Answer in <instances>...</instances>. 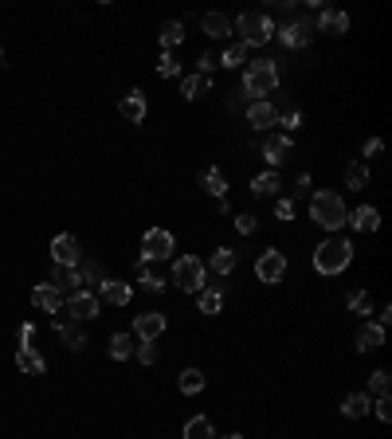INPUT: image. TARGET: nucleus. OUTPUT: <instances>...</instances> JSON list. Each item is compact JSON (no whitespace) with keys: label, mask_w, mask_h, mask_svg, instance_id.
Listing matches in <instances>:
<instances>
[{"label":"nucleus","mask_w":392,"mask_h":439,"mask_svg":"<svg viewBox=\"0 0 392 439\" xmlns=\"http://www.w3.org/2000/svg\"><path fill=\"white\" fill-rule=\"evenodd\" d=\"M98 295H91V290H75L71 298H63V310L71 314L75 321H91V318H98Z\"/></svg>","instance_id":"obj_7"},{"label":"nucleus","mask_w":392,"mask_h":439,"mask_svg":"<svg viewBox=\"0 0 392 439\" xmlns=\"http://www.w3.org/2000/svg\"><path fill=\"white\" fill-rule=\"evenodd\" d=\"M275 212H279V219H294V200H279Z\"/></svg>","instance_id":"obj_46"},{"label":"nucleus","mask_w":392,"mask_h":439,"mask_svg":"<svg viewBox=\"0 0 392 439\" xmlns=\"http://www.w3.org/2000/svg\"><path fill=\"white\" fill-rule=\"evenodd\" d=\"M208 91H212V79H208V75L180 79V94H185V98H200V94H208Z\"/></svg>","instance_id":"obj_25"},{"label":"nucleus","mask_w":392,"mask_h":439,"mask_svg":"<svg viewBox=\"0 0 392 439\" xmlns=\"http://www.w3.org/2000/svg\"><path fill=\"white\" fill-rule=\"evenodd\" d=\"M369 408H373V400H369L365 392H353V397H345L341 412L350 416V420H361V416H369Z\"/></svg>","instance_id":"obj_27"},{"label":"nucleus","mask_w":392,"mask_h":439,"mask_svg":"<svg viewBox=\"0 0 392 439\" xmlns=\"http://www.w3.org/2000/svg\"><path fill=\"white\" fill-rule=\"evenodd\" d=\"M255 275H259V283H282V275H287V255L282 251H263L255 259Z\"/></svg>","instance_id":"obj_8"},{"label":"nucleus","mask_w":392,"mask_h":439,"mask_svg":"<svg viewBox=\"0 0 392 439\" xmlns=\"http://www.w3.org/2000/svg\"><path fill=\"white\" fill-rule=\"evenodd\" d=\"M16 338H20V346H32V338H35V321H24V326L16 329Z\"/></svg>","instance_id":"obj_44"},{"label":"nucleus","mask_w":392,"mask_h":439,"mask_svg":"<svg viewBox=\"0 0 392 439\" xmlns=\"http://www.w3.org/2000/svg\"><path fill=\"white\" fill-rule=\"evenodd\" d=\"M275 126H282V134H294V130H299L302 126V114H299V110H282V114H279V118H275Z\"/></svg>","instance_id":"obj_38"},{"label":"nucleus","mask_w":392,"mask_h":439,"mask_svg":"<svg viewBox=\"0 0 392 439\" xmlns=\"http://www.w3.org/2000/svg\"><path fill=\"white\" fill-rule=\"evenodd\" d=\"M200 188H208L212 196H220V200H224V196H228V177H224L220 169H204V173H200Z\"/></svg>","instance_id":"obj_24"},{"label":"nucleus","mask_w":392,"mask_h":439,"mask_svg":"<svg viewBox=\"0 0 392 439\" xmlns=\"http://www.w3.org/2000/svg\"><path fill=\"white\" fill-rule=\"evenodd\" d=\"M373 408H376V416H381L384 423L392 420V400H388V397H384V400H373Z\"/></svg>","instance_id":"obj_45"},{"label":"nucleus","mask_w":392,"mask_h":439,"mask_svg":"<svg viewBox=\"0 0 392 439\" xmlns=\"http://www.w3.org/2000/svg\"><path fill=\"white\" fill-rule=\"evenodd\" d=\"M310 219H314L318 228L338 236V232L345 228V219H350V208H345V200H341L338 193H314V200H310Z\"/></svg>","instance_id":"obj_2"},{"label":"nucleus","mask_w":392,"mask_h":439,"mask_svg":"<svg viewBox=\"0 0 392 439\" xmlns=\"http://www.w3.org/2000/svg\"><path fill=\"white\" fill-rule=\"evenodd\" d=\"M0 59H4V51H0Z\"/></svg>","instance_id":"obj_50"},{"label":"nucleus","mask_w":392,"mask_h":439,"mask_svg":"<svg viewBox=\"0 0 392 439\" xmlns=\"http://www.w3.org/2000/svg\"><path fill=\"white\" fill-rule=\"evenodd\" d=\"M52 259H55V267H79V263H83L79 239L75 236H55L52 239Z\"/></svg>","instance_id":"obj_9"},{"label":"nucleus","mask_w":392,"mask_h":439,"mask_svg":"<svg viewBox=\"0 0 392 439\" xmlns=\"http://www.w3.org/2000/svg\"><path fill=\"white\" fill-rule=\"evenodd\" d=\"M345 188H353V193H361V188H369V165H350L345 169Z\"/></svg>","instance_id":"obj_30"},{"label":"nucleus","mask_w":392,"mask_h":439,"mask_svg":"<svg viewBox=\"0 0 392 439\" xmlns=\"http://www.w3.org/2000/svg\"><path fill=\"white\" fill-rule=\"evenodd\" d=\"M173 232H165V228H154V232H145V239H142V259L137 263H157V259H169L173 255Z\"/></svg>","instance_id":"obj_6"},{"label":"nucleus","mask_w":392,"mask_h":439,"mask_svg":"<svg viewBox=\"0 0 392 439\" xmlns=\"http://www.w3.org/2000/svg\"><path fill=\"white\" fill-rule=\"evenodd\" d=\"M381 346H384V326L365 321V326L357 329V353H376Z\"/></svg>","instance_id":"obj_16"},{"label":"nucleus","mask_w":392,"mask_h":439,"mask_svg":"<svg viewBox=\"0 0 392 439\" xmlns=\"http://www.w3.org/2000/svg\"><path fill=\"white\" fill-rule=\"evenodd\" d=\"M216 63H220V67H239V63H248V47H243V43H231Z\"/></svg>","instance_id":"obj_36"},{"label":"nucleus","mask_w":392,"mask_h":439,"mask_svg":"<svg viewBox=\"0 0 392 439\" xmlns=\"http://www.w3.org/2000/svg\"><path fill=\"white\" fill-rule=\"evenodd\" d=\"M161 333H165V314L161 310H145V314H137V318H134V338L157 341Z\"/></svg>","instance_id":"obj_10"},{"label":"nucleus","mask_w":392,"mask_h":439,"mask_svg":"<svg viewBox=\"0 0 392 439\" xmlns=\"http://www.w3.org/2000/svg\"><path fill=\"white\" fill-rule=\"evenodd\" d=\"M279 91V67H275V59H255L243 67V86H239V94H248L251 102H263L267 94Z\"/></svg>","instance_id":"obj_1"},{"label":"nucleus","mask_w":392,"mask_h":439,"mask_svg":"<svg viewBox=\"0 0 392 439\" xmlns=\"http://www.w3.org/2000/svg\"><path fill=\"white\" fill-rule=\"evenodd\" d=\"M177 384H180V397H196V392H204V372H200V369H185Z\"/></svg>","instance_id":"obj_26"},{"label":"nucleus","mask_w":392,"mask_h":439,"mask_svg":"<svg viewBox=\"0 0 392 439\" xmlns=\"http://www.w3.org/2000/svg\"><path fill=\"white\" fill-rule=\"evenodd\" d=\"M32 306H40V310H47V314H59L63 310V295L52 287V283H40V287L32 290Z\"/></svg>","instance_id":"obj_15"},{"label":"nucleus","mask_w":392,"mask_h":439,"mask_svg":"<svg viewBox=\"0 0 392 439\" xmlns=\"http://www.w3.org/2000/svg\"><path fill=\"white\" fill-rule=\"evenodd\" d=\"M16 365H20V372H28V377H43V372H47V361H43V353L35 346H20Z\"/></svg>","instance_id":"obj_13"},{"label":"nucleus","mask_w":392,"mask_h":439,"mask_svg":"<svg viewBox=\"0 0 392 439\" xmlns=\"http://www.w3.org/2000/svg\"><path fill=\"white\" fill-rule=\"evenodd\" d=\"M306 188H310V177H306V173H302V177L294 181V193H299V196H306Z\"/></svg>","instance_id":"obj_48"},{"label":"nucleus","mask_w":392,"mask_h":439,"mask_svg":"<svg viewBox=\"0 0 392 439\" xmlns=\"http://www.w3.org/2000/svg\"><path fill=\"white\" fill-rule=\"evenodd\" d=\"M236 28H239V43H243V47H263L275 35L271 16H263V12H243V16L236 20Z\"/></svg>","instance_id":"obj_4"},{"label":"nucleus","mask_w":392,"mask_h":439,"mask_svg":"<svg viewBox=\"0 0 392 439\" xmlns=\"http://www.w3.org/2000/svg\"><path fill=\"white\" fill-rule=\"evenodd\" d=\"M118 114L126 122H145V91H129L126 98H122Z\"/></svg>","instance_id":"obj_19"},{"label":"nucleus","mask_w":392,"mask_h":439,"mask_svg":"<svg viewBox=\"0 0 392 439\" xmlns=\"http://www.w3.org/2000/svg\"><path fill=\"white\" fill-rule=\"evenodd\" d=\"M345 224H350V228H357V232H376V228H381V212L369 208V204H361V208L350 212V219H345Z\"/></svg>","instance_id":"obj_17"},{"label":"nucleus","mask_w":392,"mask_h":439,"mask_svg":"<svg viewBox=\"0 0 392 439\" xmlns=\"http://www.w3.org/2000/svg\"><path fill=\"white\" fill-rule=\"evenodd\" d=\"M157 75H161V79L180 75V63H177V55H173V51H165L161 59H157Z\"/></svg>","instance_id":"obj_39"},{"label":"nucleus","mask_w":392,"mask_h":439,"mask_svg":"<svg viewBox=\"0 0 392 439\" xmlns=\"http://www.w3.org/2000/svg\"><path fill=\"white\" fill-rule=\"evenodd\" d=\"M204 35H208V40H224V35H231V20L224 16V12H208V16H204Z\"/></svg>","instance_id":"obj_23"},{"label":"nucleus","mask_w":392,"mask_h":439,"mask_svg":"<svg viewBox=\"0 0 392 439\" xmlns=\"http://www.w3.org/2000/svg\"><path fill=\"white\" fill-rule=\"evenodd\" d=\"M212 55H200V59H196V67H200V71H196V75H208V79H212Z\"/></svg>","instance_id":"obj_47"},{"label":"nucleus","mask_w":392,"mask_h":439,"mask_svg":"<svg viewBox=\"0 0 392 439\" xmlns=\"http://www.w3.org/2000/svg\"><path fill=\"white\" fill-rule=\"evenodd\" d=\"M185 439H220V435H216L208 416H192V420L185 423Z\"/></svg>","instance_id":"obj_22"},{"label":"nucleus","mask_w":392,"mask_h":439,"mask_svg":"<svg viewBox=\"0 0 392 439\" xmlns=\"http://www.w3.org/2000/svg\"><path fill=\"white\" fill-rule=\"evenodd\" d=\"M275 35H279L287 47H306L310 43V24L306 20H287L282 28H275Z\"/></svg>","instance_id":"obj_12"},{"label":"nucleus","mask_w":392,"mask_h":439,"mask_svg":"<svg viewBox=\"0 0 392 439\" xmlns=\"http://www.w3.org/2000/svg\"><path fill=\"white\" fill-rule=\"evenodd\" d=\"M350 263H353V244L345 236H330L325 244H318V251H314L318 275H341Z\"/></svg>","instance_id":"obj_3"},{"label":"nucleus","mask_w":392,"mask_h":439,"mask_svg":"<svg viewBox=\"0 0 392 439\" xmlns=\"http://www.w3.org/2000/svg\"><path fill=\"white\" fill-rule=\"evenodd\" d=\"M388 389H392L388 372H384V369H376L373 377H369V392H365V397H369V400H384V397H388Z\"/></svg>","instance_id":"obj_29"},{"label":"nucleus","mask_w":392,"mask_h":439,"mask_svg":"<svg viewBox=\"0 0 392 439\" xmlns=\"http://www.w3.org/2000/svg\"><path fill=\"white\" fill-rule=\"evenodd\" d=\"M142 287H145V290H154V295H161V290L169 287V283H165L161 275H142Z\"/></svg>","instance_id":"obj_42"},{"label":"nucleus","mask_w":392,"mask_h":439,"mask_svg":"<svg viewBox=\"0 0 392 439\" xmlns=\"http://www.w3.org/2000/svg\"><path fill=\"white\" fill-rule=\"evenodd\" d=\"M157 40H161V47H165V51L180 47V43H185V24H180V20H165L161 32H157Z\"/></svg>","instance_id":"obj_21"},{"label":"nucleus","mask_w":392,"mask_h":439,"mask_svg":"<svg viewBox=\"0 0 392 439\" xmlns=\"http://www.w3.org/2000/svg\"><path fill=\"white\" fill-rule=\"evenodd\" d=\"M236 270V251L231 247H216L212 251V275H231Z\"/></svg>","instance_id":"obj_28"},{"label":"nucleus","mask_w":392,"mask_h":439,"mask_svg":"<svg viewBox=\"0 0 392 439\" xmlns=\"http://www.w3.org/2000/svg\"><path fill=\"white\" fill-rule=\"evenodd\" d=\"M350 310L361 314V318L373 314V298H369V290H353V295H350Z\"/></svg>","instance_id":"obj_37"},{"label":"nucleus","mask_w":392,"mask_h":439,"mask_svg":"<svg viewBox=\"0 0 392 439\" xmlns=\"http://www.w3.org/2000/svg\"><path fill=\"white\" fill-rule=\"evenodd\" d=\"M294 149V142H290L287 134H271L263 142V161H271V165H279V161H287V153Z\"/></svg>","instance_id":"obj_18"},{"label":"nucleus","mask_w":392,"mask_h":439,"mask_svg":"<svg viewBox=\"0 0 392 439\" xmlns=\"http://www.w3.org/2000/svg\"><path fill=\"white\" fill-rule=\"evenodd\" d=\"M318 32L345 35V32H350V16H345V12H338V8H322V12H318Z\"/></svg>","instance_id":"obj_14"},{"label":"nucleus","mask_w":392,"mask_h":439,"mask_svg":"<svg viewBox=\"0 0 392 439\" xmlns=\"http://www.w3.org/2000/svg\"><path fill=\"white\" fill-rule=\"evenodd\" d=\"M204 275H208V263L196 259V255H180V259L173 263V283H177L180 290H188V295H200V290H204Z\"/></svg>","instance_id":"obj_5"},{"label":"nucleus","mask_w":392,"mask_h":439,"mask_svg":"<svg viewBox=\"0 0 392 439\" xmlns=\"http://www.w3.org/2000/svg\"><path fill=\"white\" fill-rule=\"evenodd\" d=\"M255 228H259V219L251 216V212H239V216H236V232H239V236H251Z\"/></svg>","instance_id":"obj_40"},{"label":"nucleus","mask_w":392,"mask_h":439,"mask_svg":"<svg viewBox=\"0 0 392 439\" xmlns=\"http://www.w3.org/2000/svg\"><path fill=\"white\" fill-rule=\"evenodd\" d=\"M129 353H134V333H114L110 338V357L114 361H126Z\"/></svg>","instance_id":"obj_32"},{"label":"nucleus","mask_w":392,"mask_h":439,"mask_svg":"<svg viewBox=\"0 0 392 439\" xmlns=\"http://www.w3.org/2000/svg\"><path fill=\"white\" fill-rule=\"evenodd\" d=\"M361 153H365V157H381V153H384V142H381V137H369V142L361 145Z\"/></svg>","instance_id":"obj_43"},{"label":"nucleus","mask_w":392,"mask_h":439,"mask_svg":"<svg viewBox=\"0 0 392 439\" xmlns=\"http://www.w3.org/2000/svg\"><path fill=\"white\" fill-rule=\"evenodd\" d=\"M103 279H106V275H103V267H98V263H79V283H83V290L86 287H98Z\"/></svg>","instance_id":"obj_34"},{"label":"nucleus","mask_w":392,"mask_h":439,"mask_svg":"<svg viewBox=\"0 0 392 439\" xmlns=\"http://www.w3.org/2000/svg\"><path fill=\"white\" fill-rule=\"evenodd\" d=\"M55 333L67 341V349H83L86 346V333H83V329H75V326H67V321H59V326H55Z\"/></svg>","instance_id":"obj_33"},{"label":"nucleus","mask_w":392,"mask_h":439,"mask_svg":"<svg viewBox=\"0 0 392 439\" xmlns=\"http://www.w3.org/2000/svg\"><path fill=\"white\" fill-rule=\"evenodd\" d=\"M134 298V287L122 279H103L98 283V302H110V306H126Z\"/></svg>","instance_id":"obj_11"},{"label":"nucleus","mask_w":392,"mask_h":439,"mask_svg":"<svg viewBox=\"0 0 392 439\" xmlns=\"http://www.w3.org/2000/svg\"><path fill=\"white\" fill-rule=\"evenodd\" d=\"M134 353H137V361H142V365H154L157 349H154V341H142V346H134Z\"/></svg>","instance_id":"obj_41"},{"label":"nucleus","mask_w":392,"mask_h":439,"mask_svg":"<svg viewBox=\"0 0 392 439\" xmlns=\"http://www.w3.org/2000/svg\"><path fill=\"white\" fill-rule=\"evenodd\" d=\"M224 306V290L212 287V290H200V314H220Z\"/></svg>","instance_id":"obj_35"},{"label":"nucleus","mask_w":392,"mask_h":439,"mask_svg":"<svg viewBox=\"0 0 392 439\" xmlns=\"http://www.w3.org/2000/svg\"><path fill=\"white\" fill-rule=\"evenodd\" d=\"M224 439H243V435H239V431H231V435H224Z\"/></svg>","instance_id":"obj_49"},{"label":"nucleus","mask_w":392,"mask_h":439,"mask_svg":"<svg viewBox=\"0 0 392 439\" xmlns=\"http://www.w3.org/2000/svg\"><path fill=\"white\" fill-rule=\"evenodd\" d=\"M275 118H279V114H275V106H271L267 98H263V102H251V106H248V122H251L255 130H271Z\"/></svg>","instance_id":"obj_20"},{"label":"nucleus","mask_w":392,"mask_h":439,"mask_svg":"<svg viewBox=\"0 0 392 439\" xmlns=\"http://www.w3.org/2000/svg\"><path fill=\"white\" fill-rule=\"evenodd\" d=\"M251 193L255 196H271V193H279V173H259L255 181H251Z\"/></svg>","instance_id":"obj_31"}]
</instances>
